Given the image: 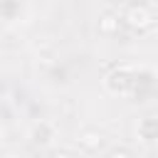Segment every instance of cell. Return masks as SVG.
<instances>
[{
	"mask_svg": "<svg viewBox=\"0 0 158 158\" xmlns=\"http://www.w3.org/2000/svg\"><path fill=\"white\" fill-rule=\"evenodd\" d=\"M128 20H131L133 25H141V27H143V25H148V22L153 20V15H151L146 7H131V10H128Z\"/></svg>",
	"mask_w": 158,
	"mask_h": 158,
	"instance_id": "obj_1",
	"label": "cell"
}]
</instances>
